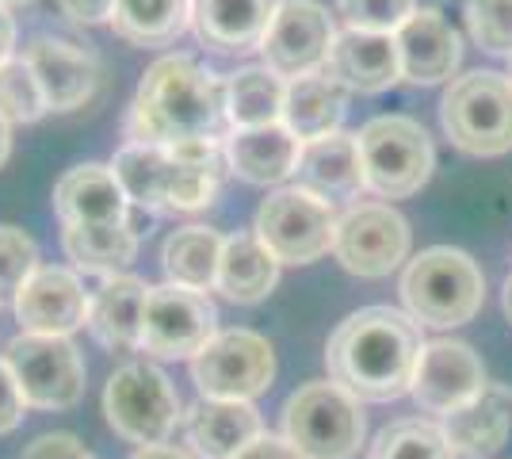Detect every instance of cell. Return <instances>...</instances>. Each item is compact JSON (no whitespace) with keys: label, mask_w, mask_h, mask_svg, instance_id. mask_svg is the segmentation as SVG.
I'll list each match as a JSON object with an SVG mask.
<instances>
[{"label":"cell","mask_w":512,"mask_h":459,"mask_svg":"<svg viewBox=\"0 0 512 459\" xmlns=\"http://www.w3.org/2000/svg\"><path fill=\"white\" fill-rule=\"evenodd\" d=\"M421 349V326L406 310L363 306L333 329L325 345V368L337 387L360 402H394L413 387Z\"/></svg>","instance_id":"6da1fadb"},{"label":"cell","mask_w":512,"mask_h":459,"mask_svg":"<svg viewBox=\"0 0 512 459\" xmlns=\"http://www.w3.org/2000/svg\"><path fill=\"white\" fill-rule=\"evenodd\" d=\"M226 81L203 69L188 54L157 58L134 92L127 115L130 142L176 146L192 138H222L226 142Z\"/></svg>","instance_id":"7a4b0ae2"},{"label":"cell","mask_w":512,"mask_h":459,"mask_svg":"<svg viewBox=\"0 0 512 459\" xmlns=\"http://www.w3.org/2000/svg\"><path fill=\"white\" fill-rule=\"evenodd\" d=\"M402 303L417 326H467L478 318V310L486 303V276L470 253L451 249V245H432L406 264Z\"/></svg>","instance_id":"3957f363"},{"label":"cell","mask_w":512,"mask_h":459,"mask_svg":"<svg viewBox=\"0 0 512 459\" xmlns=\"http://www.w3.org/2000/svg\"><path fill=\"white\" fill-rule=\"evenodd\" d=\"M363 188L379 199H409L428 184L436 169L432 134L409 115H375L356 134Z\"/></svg>","instance_id":"277c9868"},{"label":"cell","mask_w":512,"mask_h":459,"mask_svg":"<svg viewBox=\"0 0 512 459\" xmlns=\"http://www.w3.org/2000/svg\"><path fill=\"white\" fill-rule=\"evenodd\" d=\"M440 123L455 150L470 157L512 153V81L497 69H470L448 81Z\"/></svg>","instance_id":"5b68a950"},{"label":"cell","mask_w":512,"mask_h":459,"mask_svg":"<svg viewBox=\"0 0 512 459\" xmlns=\"http://www.w3.org/2000/svg\"><path fill=\"white\" fill-rule=\"evenodd\" d=\"M367 437L363 402L333 379L306 383L283 406V440L302 459H356Z\"/></svg>","instance_id":"8992f818"},{"label":"cell","mask_w":512,"mask_h":459,"mask_svg":"<svg viewBox=\"0 0 512 459\" xmlns=\"http://www.w3.org/2000/svg\"><path fill=\"white\" fill-rule=\"evenodd\" d=\"M104 414L115 437L138 448L169 444V437L184 425V406L172 379L150 360H130L115 368L104 387Z\"/></svg>","instance_id":"52a82bcc"},{"label":"cell","mask_w":512,"mask_h":459,"mask_svg":"<svg viewBox=\"0 0 512 459\" xmlns=\"http://www.w3.org/2000/svg\"><path fill=\"white\" fill-rule=\"evenodd\" d=\"M337 222L341 211L333 199L302 184H287L256 207L253 234L279 264H314L325 253H333Z\"/></svg>","instance_id":"ba28073f"},{"label":"cell","mask_w":512,"mask_h":459,"mask_svg":"<svg viewBox=\"0 0 512 459\" xmlns=\"http://www.w3.org/2000/svg\"><path fill=\"white\" fill-rule=\"evenodd\" d=\"M199 398L253 402L276 379V349L256 329H222L192 360Z\"/></svg>","instance_id":"9c48e42d"},{"label":"cell","mask_w":512,"mask_h":459,"mask_svg":"<svg viewBox=\"0 0 512 459\" xmlns=\"http://www.w3.org/2000/svg\"><path fill=\"white\" fill-rule=\"evenodd\" d=\"M4 360L20 383L27 406H35V410H73L85 398V356L69 337L20 333L8 345Z\"/></svg>","instance_id":"30bf717a"},{"label":"cell","mask_w":512,"mask_h":459,"mask_svg":"<svg viewBox=\"0 0 512 459\" xmlns=\"http://www.w3.org/2000/svg\"><path fill=\"white\" fill-rule=\"evenodd\" d=\"M409 245H413L409 222L390 203L367 199L341 211L333 257L341 261L344 272L360 280H383L409 261Z\"/></svg>","instance_id":"8fae6325"},{"label":"cell","mask_w":512,"mask_h":459,"mask_svg":"<svg viewBox=\"0 0 512 459\" xmlns=\"http://www.w3.org/2000/svg\"><path fill=\"white\" fill-rule=\"evenodd\" d=\"M218 333V310L203 291L157 284L142 310V349L157 360H195Z\"/></svg>","instance_id":"7c38bea8"},{"label":"cell","mask_w":512,"mask_h":459,"mask_svg":"<svg viewBox=\"0 0 512 459\" xmlns=\"http://www.w3.org/2000/svg\"><path fill=\"white\" fill-rule=\"evenodd\" d=\"M333 39H337V23H333L325 4H318V0H279L276 20H272L268 39L260 46L264 69H272L283 81L318 73V69H325Z\"/></svg>","instance_id":"4fadbf2b"},{"label":"cell","mask_w":512,"mask_h":459,"mask_svg":"<svg viewBox=\"0 0 512 459\" xmlns=\"http://www.w3.org/2000/svg\"><path fill=\"white\" fill-rule=\"evenodd\" d=\"M486 387H490V379H486L482 356L470 349L467 341L440 337V341H425L409 394L425 414L448 417L459 406L474 402Z\"/></svg>","instance_id":"5bb4252c"},{"label":"cell","mask_w":512,"mask_h":459,"mask_svg":"<svg viewBox=\"0 0 512 459\" xmlns=\"http://www.w3.org/2000/svg\"><path fill=\"white\" fill-rule=\"evenodd\" d=\"M12 310L23 333L73 337L81 326H88V291L81 284V272L65 264H39L20 287Z\"/></svg>","instance_id":"9a60e30c"},{"label":"cell","mask_w":512,"mask_h":459,"mask_svg":"<svg viewBox=\"0 0 512 459\" xmlns=\"http://www.w3.org/2000/svg\"><path fill=\"white\" fill-rule=\"evenodd\" d=\"M23 62L35 69L50 111L85 108L88 100L96 96L100 81H104L100 58L85 46L65 43L58 35H35L23 50Z\"/></svg>","instance_id":"2e32d148"},{"label":"cell","mask_w":512,"mask_h":459,"mask_svg":"<svg viewBox=\"0 0 512 459\" xmlns=\"http://www.w3.org/2000/svg\"><path fill=\"white\" fill-rule=\"evenodd\" d=\"M394 43H398V58H402V81L409 85L455 81L459 62H463V43L440 8H417L398 27Z\"/></svg>","instance_id":"e0dca14e"},{"label":"cell","mask_w":512,"mask_h":459,"mask_svg":"<svg viewBox=\"0 0 512 459\" xmlns=\"http://www.w3.org/2000/svg\"><path fill=\"white\" fill-rule=\"evenodd\" d=\"M279 0H192L195 39L214 54H249L268 39Z\"/></svg>","instance_id":"ac0fdd59"},{"label":"cell","mask_w":512,"mask_h":459,"mask_svg":"<svg viewBox=\"0 0 512 459\" xmlns=\"http://www.w3.org/2000/svg\"><path fill=\"white\" fill-rule=\"evenodd\" d=\"M325 73L337 77L348 92H386L402 81V58L394 35H371V31H352L344 27L329 46Z\"/></svg>","instance_id":"d6986e66"},{"label":"cell","mask_w":512,"mask_h":459,"mask_svg":"<svg viewBox=\"0 0 512 459\" xmlns=\"http://www.w3.org/2000/svg\"><path fill=\"white\" fill-rule=\"evenodd\" d=\"M54 211L62 226H107V222H130V199L123 184L115 180L111 165H77L54 184Z\"/></svg>","instance_id":"ffe728a7"},{"label":"cell","mask_w":512,"mask_h":459,"mask_svg":"<svg viewBox=\"0 0 512 459\" xmlns=\"http://www.w3.org/2000/svg\"><path fill=\"white\" fill-rule=\"evenodd\" d=\"M184 433L199 459H234L241 448H249L264 433V421L253 402L199 398L184 414Z\"/></svg>","instance_id":"44dd1931"},{"label":"cell","mask_w":512,"mask_h":459,"mask_svg":"<svg viewBox=\"0 0 512 459\" xmlns=\"http://www.w3.org/2000/svg\"><path fill=\"white\" fill-rule=\"evenodd\" d=\"M222 146H226L230 173L241 176L245 184L276 188V184H283L287 176H295V169H299L302 142L283 123L253 127V131H230Z\"/></svg>","instance_id":"7402d4cb"},{"label":"cell","mask_w":512,"mask_h":459,"mask_svg":"<svg viewBox=\"0 0 512 459\" xmlns=\"http://www.w3.org/2000/svg\"><path fill=\"white\" fill-rule=\"evenodd\" d=\"M440 429L455 456L490 459L493 452H501V444L512 433V391L501 383H490L474 402L440 417Z\"/></svg>","instance_id":"603a6c76"},{"label":"cell","mask_w":512,"mask_h":459,"mask_svg":"<svg viewBox=\"0 0 512 459\" xmlns=\"http://www.w3.org/2000/svg\"><path fill=\"white\" fill-rule=\"evenodd\" d=\"M150 284L138 276H111L88 295V329L111 352L142 349V310Z\"/></svg>","instance_id":"cb8c5ba5"},{"label":"cell","mask_w":512,"mask_h":459,"mask_svg":"<svg viewBox=\"0 0 512 459\" xmlns=\"http://www.w3.org/2000/svg\"><path fill=\"white\" fill-rule=\"evenodd\" d=\"M348 88L329 77L325 69L306 73L287 81V100H283V127L295 134L299 142H318L341 131L348 115Z\"/></svg>","instance_id":"d4e9b609"},{"label":"cell","mask_w":512,"mask_h":459,"mask_svg":"<svg viewBox=\"0 0 512 459\" xmlns=\"http://www.w3.org/2000/svg\"><path fill=\"white\" fill-rule=\"evenodd\" d=\"M302 188L318 192L325 199H356L363 188V165H360V146L356 134H329L318 142H302L299 169H295Z\"/></svg>","instance_id":"484cf974"},{"label":"cell","mask_w":512,"mask_h":459,"mask_svg":"<svg viewBox=\"0 0 512 459\" xmlns=\"http://www.w3.org/2000/svg\"><path fill=\"white\" fill-rule=\"evenodd\" d=\"M172 157V184H169V211H203L211 207L222 176L230 169L222 138H192L169 146Z\"/></svg>","instance_id":"4316f807"},{"label":"cell","mask_w":512,"mask_h":459,"mask_svg":"<svg viewBox=\"0 0 512 459\" xmlns=\"http://www.w3.org/2000/svg\"><path fill=\"white\" fill-rule=\"evenodd\" d=\"M279 268L283 264L260 245L253 230L230 234L222 245V261H218V284L214 291H222L230 303L253 306L264 303L279 284Z\"/></svg>","instance_id":"83f0119b"},{"label":"cell","mask_w":512,"mask_h":459,"mask_svg":"<svg viewBox=\"0 0 512 459\" xmlns=\"http://www.w3.org/2000/svg\"><path fill=\"white\" fill-rule=\"evenodd\" d=\"M65 257L85 276H127L138 257V230L134 222H107V226H65Z\"/></svg>","instance_id":"f1b7e54d"},{"label":"cell","mask_w":512,"mask_h":459,"mask_svg":"<svg viewBox=\"0 0 512 459\" xmlns=\"http://www.w3.org/2000/svg\"><path fill=\"white\" fill-rule=\"evenodd\" d=\"M226 238L211 226H180L161 245V268L165 280L188 291H214L218 284V261H222Z\"/></svg>","instance_id":"f546056e"},{"label":"cell","mask_w":512,"mask_h":459,"mask_svg":"<svg viewBox=\"0 0 512 459\" xmlns=\"http://www.w3.org/2000/svg\"><path fill=\"white\" fill-rule=\"evenodd\" d=\"M111 27L130 46H169L192 27V0H115Z\"/></svg>","instance_id":"4dcf8cb0"},{"label":"cell","mask_w":512,"mask_h":459,"mask_svg":"<svg viewBox=\"0 0 512 459\" xmlns=\"http://www.w3.org/2000/svg\"><path fill=\"white\" fill-rule=\"evenodd\" d=\"M283 100H287V81L276 77L272 69H237L226 81V123H230V131L283 123Z\"/></svg>","instance_id":"1f68e13d"},{"label":"cell","mask_w":512,"mask_h":459,"mask_svg":"<svg viewBox=\"0 0 512 459\" xmlns=\"http://www.w3.org/2000/svg\"><path fill=\"white\" fill-rule=\"evenodd\" d=\"M111 173L123 184L130 207H142V211H169V184H172L169 146L127 142L123 150L115 153Z\"/></svg>","instance_id":"d6a6232c"},{"label":"cell","mask_w":512,"mask_h":459,"mask_svg":"<svg viewBox=\"0 0 512 459\" xmlns=\"http://www.w3.org/2000/svg\"><path fill=\"white\" fill-rule=\"evenodd\" d=\"M367 459H459L451 452L448 437L436 421L425 417H406L386 425L383 433L375 437Z\"/></svg>","instance_id":"836d02e7"},{"label":"cell","mask_w":512,"mask_h":459,"mask_svg":"<svg viewBox=\"0 0 512 459\" xmlns=\"http://www.w3.org/2000/svg\"><path fill=\"white\" fill-rule=\"evenodd\" d=\"M46 111L50 108H46L35 69L23 58H4L0 62V115L8 123H39Z\"/></svg>","instance_id":"e575fe53"},{"label":"cell","mask_w":512,"mask_h":459,"mask_svg":"<svg viewBox=\"0 0 512 459\" xmlns=\"http://www.w3.org/2000/svg\"><path fill=\"white\" fill-rule=\"evenodd\" d=\"M39 268V245L20 226H0V306H12L27 276Z\"/></svg>","instance_id":"d590c367"},{"label":"cell","mask_w":512,"mask_h":459,"mask_svg":"<svg viewBox=\"0 0 512 459\" xmlns=\"http://www.w3.org/2000/svg\"><path fill=\"white\" fill-rule=\"evenodd\" d=\"M467 27L486 54L512 58V0H467Z\"/></svg>","instance_id":"8d00e7d4"},{"label":"cell","mask_w":512,"mask_h":459,"mask_svg":"<svg viewBox=\"0 0 512 459\" xmlns=\"http://www.w3.org/2000/svg\"><path fill=\"white\" fill-rule=\"evenodd\" d=\"M337 8L352 31L398 35V27L417 12V0H337Z\"/></svg>","instance_id":"74e56055"},{"label":"cell","mask_w":512,"mask_h":459,"mask_svg":"<svg viewBox=\"0 0 512 459\" xmlns=\"http://www.w3.org/2000/svg\"><path fill=\"white\" fill-rule=\"evenodd\" d=\"M23 410H27V398H23L16 375L8 368V360L0 356V437L16 433L23 421Z\"/></svg>","instance_id":"f35d334b"},{"label":"cell","mask_w":512,"mask_h":459,"mask_svg":"<svg viewBox=\"0 0 512 459\" xmlns=\"http://www.w3.org/2000/svg\"><path fill=\"white\" fill-rule=\"evenodd\" d=\"M20 459H92V452L73 433H43L23 448Z\"/></svg>","instance_id":"ab89813d"},{"label":"cell","mask_w":512,"mask_h":459,"mask_svg":"<svg viewBox=\"0 0 512 459\" xmlns=\"http://www.w3.org/2000/svg\"><path fill=\"white\" fill-rule=\"evenodd\" d=\"M234 459H302V456L283 440V433H260V437H256L249 448H241Z\"/></svg>","instance_id":"60d3db41"},{"label":"cell","mask_w":512,"mask_h":459,"mask_svg":"<svg viewBox=\"0 0 512 459\" xmlns=\"http://www.w3.org/2000/svg\"><path fill=\"white\" fill-rule=\"evenodd\" d=\"M58 8L77 23H111L115 0H58Z\"/></svg>","instance_id":"b9f144b4"},{"label":"cell","mask_w":512,"mask_h":459,"mask_svg":"<svg viewBox=\"0 0 512 459\" xmlns=\"http://www.w3.org/2000/svg\"><path fill=\"white\" fill-rule=\"evenodd\" d=\"M130 459H192V452H184L176 444H153V448H138Z\"/></svg>","instance_id":"7bdbcfd3"},{"label":"cell","mask_w":512,"mask_h":459,"mask_svg":"<svg viewBox=\"0 0 512 459\" xmlns=\"http://www.w3.org/2000/svg\"><path fill=\"white\" fill-rule=\"evenodd\" d=\"M12 43H16V23L8 16V8H0V62L12 58Z\"/></svg>","instance_id":"ee69618b"},{"label":"cell","mask_w":512,"mask_h":459,"mask_svg":"<svg viewBox=\"0 0 512 459\" xmlns=\"http://www.w3.org/2000/svg\"><path fill=\"white\" fill-rule=\"evenodd\" d=\"M8 153H12V123L0 115V165L8 161Z\"/></svg>","instance_id":"f6af8a7d"},{"label":"cell","mask_w":512,"mask_h":459,"mask_svg":"<svg viewBox=\"0 0 512 459\" xmlns=\"http://www.w3.org/2000/svg\"><path fill=\"white\" fill-rule=\"evenodd\" d=\"M501 303H505V314H509V322H512V276L505 280V295H501Z\"/></svg>","instance_id":"bcb514c9"},{"label":"cell","mask_w":512,"mask_h":459,"mask_svg":"<svg viewBox=\"0 0 512 459\" xmlns=\"http://www.w3.org/2000/svg\"><path fill=\"white\" fill-rule=\"evenodd\" d=\"M20 4H31V0H0V8H20Z\"/></svg>","instance_id":"7dc6e473"},{"label":"cell","mask_w":512,"mask_h":459,"mask_svg":"<svg viewBox=\"0 0 512 459\" xmlns=\"http://www.w3.org/2000/svg\"><path fill=\"white\" fill-rule=\"evenodd\" d=\"M509 81H512V58H509Z\"/></svg>","instance_id":"c3c4849f"}]
</instances>
